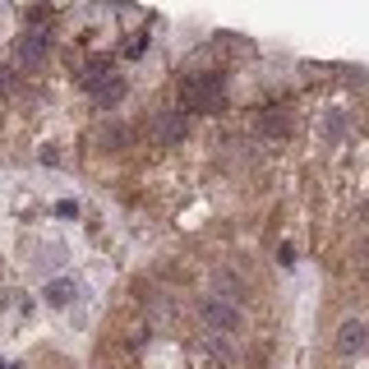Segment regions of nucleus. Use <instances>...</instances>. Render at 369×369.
I'll use <instances>...</instances> for the list:
<instances>
[{
	"mask_svg": "<svg viewBox=\"0 0 369 369\" xmlns=\"http://www.w3.org/2000/svg\"><path fill=\"white\" fill-rule=\"evenodd\" d=\"M157 143H162V148L184 143V111H162V116H157Z\"/></svg>",
	"mask_w": 369,
	"mask_h": 369,
	"instance_id": "20e7f679",
	"label": "nucleus"
},
{
	"mask_svg": "<svg viewBox=\"0 0 369 369\" xmlns=\"http://www.w3.org/2000/svg\"><path fill=\"white\" fill-rule=\"evenodd\" d=\"M0 369H19V365H5V360H0Z\"/></svg>",
	"mask_w": 369,
	"mask_h": 369,
	"instance_id": "4468645a",
	"label": "nucleus"
},
{
	"mask_svg": "<svg viewBox=\"0 0 369 369\" xmlns=\"http://www.w3.org/2000/svg\"><path fill=\"white\" fill-rule=\"evenodd\" d=\"M222 92H226V78L217 74V70H203V74H184L180 78V102L189 111H203V116L222 111Z\"/></svg>",
	"mask_w": 369,
	"mask_h": 369,
	"instance_id": "f257e3e1",
	"label": "nucleus"
},
{
	"mask_svg": "<svg viewBox=\"0 0 369 369\" xmlns=\"http://www.w3.org/2000/svg\"><path fill=\"white\" fill-rule=\"evenodd\" d=\"M341 129H346L341 116H328V120H323V134H328V138H341Z\"/></svg>",
	"mask_w": 369,
	"mask_h": 369,
	"instance_id": "9d476101",
	"label": "nucleus"
},
{
	"mask_svg": "<svg viewBox=\"0 0 369 369\" xmlns=\"http://www.w3.org/2000/svg\"><path fill=\"white\" fill-rule=\"evenodd\" d=\"M277 263H282V268H291V263H295V245H282V254H277Z\"/></svg>",
	"mask_w": 369,
	"mask_h": 369,
	"instance_id": "9b49d317",
	"label": "nucleus"
},
{
	"mask_svg": "<svg viewBox=\"0 0 369 369\" xmlns=\"http://www.w3.org/2000/svg\"><path fill=\"white\" fill-rule=\"evenodd\" d=\"M42 56H46V32H42V28H32L28 37H23V46H19V61L32 65V61H42Z\"/></svg>",
	"mask_w": 369,
	"mask_h": 369,
	"instance_id": "0eeeda50",
	"label": "nucleus"
},
{
	"mask_svg": "<svg viewBox=\"0 0 369 369\" xmlns=\"http://www.w3.org/2000/svg\"><path fill=\"white\" fill-rule=\"evenodd\" d=\"M74 295H78V286H74V282H65V277H61V282H51V286H46V305L65 309V305H70V300H74Z\"/></svg>",
	"mask_w": 369,
	"mask_h": 369,
	"instance_id": "6e6552de",
	"label": "nucleus"
},
{
	"mask_svg": "<svg viewBox=\"0 0 369 369\" xmlns=\"http://www.w3.org/2000/svg\"><path fill=\"white\" fill-rule=\"evenodd\" d=\"M10 88V70H0V92Z\"/></svg>",
	"mask_w": 369,
	"mask_h": 369,
	"instance_id": "ddd939ff",
	"label": "nucleus"
},
{
	"mask_svg": "<svg viewBox=\"0 0 369 369\" xmlns=\"http://www.w3.org/2000/svg\"><path fill=\"white\" fill-rule=\"evenodd\" d=\"M83 88L97 97V107H111V102H120V97H125V78L107 74V61L97 56V61L83 70Z\"/></svg>",
	"mask_w": 369,
	"mask_h": 369,
	"instance_id": "f03ea898",
	"label": "nucleus"
},
{
	"mask_svg": "<svg viewBox=\"0 0 369 369\" xmlns=\"http://www.w3.org/2000/svg\"><path fill=\"white\" fill-rule=\"evenodd\" d=\"M199 314H203V328H208V333H222V337H226V333H240V309L231 305V300L208 295L199 305Z\"/></svg>",
	"mask_w": 369,
	"mask_h": 369,
	"instance_id": "7ed1b4c3",
	"label": "nucleus"
},
{
	"mask_svg": "<svg viewBox=\"0 0 369 369\" xmlns=\"http://www.w3.org/2000/svg\"><path fill=\"white\" fill-rule=\"evenodd\" d=\"M125 129L120 125H107V129H97V148H107V153H116V148H125Z\"/></svg>",
	"mask_w": 369,
	"mask_h": 369,
	"instance_id": "1a4fd4ad",
	"label": "nucleus"
},
{
	"mask_svg": "<svg viewBox=\"0 0 369 369\" xmlns=\"http://www.w3.org/2000/svg\"><path fill=\"white\" fill-rule=\"evenodd\" d=\"M254 129H259L263 138H286V129H291V120H286V111H259L254 116Z\"/></svg>",
	"mask_w": 369,
	"mask_h": 369,
	"instance_id": "39448f33",
	"label": "nucleus"
},
{
	"mask_svg": "<svg viewBox=\"0 0 369 369\" xmlns=\"http://www.w3.org/2000/svg\"><path fill=\"white\" fill-rule=\"evenodd\" d=\"M56 213H61V217H74V213H78V203H70V199H61V203H56Z\"/></svg>",
	"mask_w": 369,
	"mask_h": 369,
	"instance_id": "f8f14e48",
	"label": "nucleus"
},
{
	"mask_svg": "<svg viewBox=\"0 0 369 369\" xmlns=\"http://www.w3.org/2000/svg\"><path fill=\"white\" fill-rule=\"evenodd\" d=\"M360 346H365V323H341V333H337V351L341 355H355L360 351Z\"/></svg>",
	"mask_w": 369,
	"mask_h": 369,
	"instance_id": "423d86ee",
	"label": "nucleus"
}]
</instances>
